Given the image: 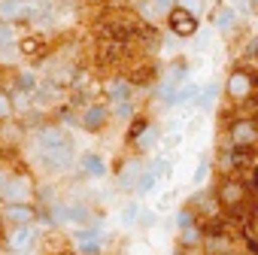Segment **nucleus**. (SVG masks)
Here are the masks:
<instances>
[{"mask_svg": "<svg viewBox=\"0 0 258 255\" xmlns=\"http://www.w3.org/2000/svg\"><path fill=\"white\" fill-rule=\"evenodd\" d=\"M40 13V0H0V22H31Z\"/></svg>", "mask_w": 258, "mask_h": 255, "instance_id": "1", "label": "nucleus"}, {"mask_svg": "<svg viewBox=\"0 0 258 255\" xmlns=\"http://www.w3.org/2000/svg\"><path fill=\"white\" fill-rule=\"evenodd\" d=\"M167 19H170V31H173L176 37H191V34L198 31V16L188 13V10H182V7H173V10L167 13Z\"/></svg>", "mask_w": 258, "mask_h": 255, "instance_id": "2", "label": "nucleus"}, {"mask_svg": "<svg viewBox=\"0 0 258 255\" xmlns=\"http://www.w3.org/2000/svg\"><path fill=\"white\" fill-rule=\"evenodd\" d=\"M225 94H228L231 100H246V97L252 94V76L243 73V70L231 73L228 82H225Z\"/></svg>", "mask_w": 258, "mask_h": 255, "instance_id": "3", "label": "nucleus"}, {"mask_svg": "<svg viewBox=\"0 0 258 255\" xmlns=\"http://www.w3.org/2000/svg\"><path fill=\"white\" fill-rule=\"evenodd\" d=\"M255 140H258V128H255V121L240 118V121L231 124V143H234V146L246 149V146H255Z\"/></svg>", "mask_w": 258, "mask_h": 255, "instance_id": "4", "label": "nucleus"}, {"mask_svg": "<svg viewBox=\"0 0 258 255\" xmlns=\"http://www.w3.org/2000/svg\"><path fill=\"white\" fill-rule=\"evenodd\" d=\"M34 228H31V222L28 225H16L13 231H10V237H7V246L13 249V252H28L31 246H34Z\"/></svg>", "mask_w": 258, "mask_h": 255, "instance_id": "5", "label": "nucleus"}, {"mask_svg": "<svg viewBox=\"0 0 258 255\" xmlns=\"http://www.w3.org/2000/svg\"><path fill=\"white\" fill-rule=\"evenodd\" d=\"M61 146H67V137H64L61 128H46V131L37 134V149H40V155H43V152H52V149H61Z\"/></svg>", "mask_w": 258, "mask_h": 255, "instance_id": "6", "label": "nucleus"}, {"mask_svg": "<svg viewBox=\"0 0 258 255\" xmlns=\"http://www.w3.org/2000/svg\"><path fill=\"white\" fill-rule=\"evenodd\" d=\"M219 201H222L225 207H240V204L246 201V188H243V182L228 179V182L219 188Z\"/></svg>", "mask_w": 258, "mask_h": 255, "instance_id": "7", "label": "nucleus"}, {"mask_svg": "<svg viewBox=\"0 0 258 255\" xmlns=\"http://www.w3.org/2000/svg\"><path fill=\"white\" fill-rule=\"evenodd\" d=\"M40 158H43V164H46L49 170H64V167H70V161H73V152H70V143H67V146H61V149L43 152Z\"/></svg>", "mask_w": 258, "mask_h": 255, "instance_id": "8", "label": "nucleus"}, {"mask_svg": "<svg viewBox=\"0 0 258 255\" xmlns=\"http://www.w3.org/2000/svg\"><path fill=\"white\" fill-rule=\"evenodd\" d=\"M103 124H106V106L94 103V106H88L82 112V128H85V131H100Z\"/></svg>", "mask_w": 258, "mask_h": 255, "instance_id": "9", "label": "nucleus"}, {"mask_svg": "<svg viewBox=\"0 0 258 255\" xmlns=\"http://www.w3.org/2000/svg\"><path fill=\"white\" fill-rule=\"evenodd\" d=\"M4 216H7V222H13V225H28V222L34 219V210H31L28 204H7Z\"/></svg>", "mask_w": 258, "mask_h": 255, "instance_id": "10", "label": "nucleus"}, {"mask_svg": "<svg viewBox=\"0 0 258 255\" xmlns=\"http://www.w3.org/2000/svg\"><path fill=\"white\" fill-rule=\"evenodd\" d=\"M234 19H237V10H234V7H228V4H219V7L213 10V25H216L219 31L234 28Z\"/></svg>", "mask_w": 258, "mask_h": 255, "instance_id": "11", "label": "nucleus"}, {"mask_svg": "<svg viewBox=\"0 0 258 255\" xmlns=\"http://www.w3.org/2000/svg\"><path fill=\"white\" fill-rule=\"evenodd\" d=\"M76 243H79V249L82 252H88V255H94L97 249H100V231H94V228H85V231H79L76 234Z\"/></svg>", "mask_w": 258, "mask_h": 255, "instance_id": "12", "label": "nucleus"}, {"mask_svg": "<svg viewBox=\"0 0 258 255\" xmlns=\"http://www.w3.org/2000/svg\"><path fill=\"white\" fill-rule=\"evenodd\" d=\"M198 94H201V88L191 85V82H188V85H176L173 94L167 97V103H173V106H176V103H191V100H198Z\"/></svg>", "mask_w": 258, "mask_h": 255, "instance_id": "13", "label": "nucleus"}, {"mask_svg": "<svg viewBox=\"0 0 258 255\" xmlns=\"http://www.w3.org/2000/svg\"><path fill=\"white\" fill-rule=\"evenodd\" d=\"M82 173H85V176H94V179H100V176L106 173V164H103V158H100V155H94V152L82 155Z\"/></svg>", "mask_w": 258, "mask_h": 255, "instance_id": "14", "label": "nucleus"}, {"mask_svg": "<svg viewBox=\"0 0 258 255\" xmlns=\"http://www.w3.org/2000/svg\"><path fill=\"white\" fill-rule=\"evenodd\" d=\"M0 195H4L7 204H25V201H28V188H25V182H7Z\"/></svg>", "mask_w": 258, "mask_h": 255, "instance_id": "15", "label": "nucleus"}, {"mask_svg": "<svg viewBox=\"0 0 258 255\" xmlns=\"http://www.w3.org/2000/svg\"><path fill=\"white\" fill-rule=\"evenodd\" d=\"M140 176H143V167H140L137 161H127V167L121 170L118 182H121V188H134V185L140 182Z\"/></svg>", "mask_w": 258, "mask_h": 255, "instance_id": "16", "label": "nucleus"}, {"mask_svg": "<svg viewBox=\"0 0 258 255\" xmlns=\"http://www.w3.org/2000/svg\"><path fill=\"white\" fill-rule=\"evenodd\" d=\"M216 94H219V85L210 82L207 88H201V94H198V106H201V109H210V106L216 103Z\"/></svg>", "mask_w": 258, "mask_h": 255, "instance_id": "17", "label": "nucleus"}, {"mask_svg": "<svg viewBox=\"0 0 258 255\" xmlns=\"http://www.w3.org/2000/svg\"><path fill=\"white\" fill-rule=\"evenodd\" d=\"M137 219H140V207H137L134 201H127V204L121 207V225H124V228H131Z\"/></svg>", "mask_w": 258, "mask_h": 255, "instance_id": "18", "label": "nucleus"}, {"mask_svg": "<svg viewBox=\"0 0 258 255\" xmlns=\"http://www.w3.org/2000/svg\"><path fill=\"white\" fill-rule=\"evenodd\" d=\"M109 97H112V103H115V100H131V85L121 82V79L112 82V85H109Z\"/></svg>", "mask_w": 258, "mask_h": 255, "instance_id": "19", "label": "nucleus"}, {"mask_svg": "<svg viewBox=\"0 0 258 255\" xmlns=\"http://www.w3.org/2000/svg\"><path fill=\"white\" fill-rule=\"evenodd\" d=\"M155 182H158V173H155V170H143V176H140V182H137V192H140V195H149V192L155 188Z\"/></svg>", "mask_w": 258, "mask_h": 255, "instance_id": "20", "label": "nucleus"}, {"mask_svg": "<svg viewBox=\"0 0 258 255\" xmlns=\"http://www.w3.org/2000/svg\"><path fill=\"white\" fill-rule=\"evenodd\" d=\"M179 231H182V237H179V240H182V246H198V243H201V237H204V234H201V228H195V225L179 228Z\"/></svg>", "mask_w": 258, "mask_h": 255, "instance_id": "21", "label": "nucleus"}, {"mask_svg": "<svg viewBox=\"0 0 258 255\" xmlns=\"http://www.w3.org/2000/svg\"><path fill=\"white\" fill-rule=\"evenodd\" d=\"M88 219H91V213H88V207H82V204H73V207H70V222H79V225H88Z\"/></svg>", "mask_w": 258, "mask_h": 255, "instance_id": "22", "label": "nucleus"}, {"mask_svg": "<svg viewBox=\"0 0 258 255\" xmlns=\"http://www.w3.org/2000/svg\"><path fill=\"white\" fill-rule=\"evenodd\" d=\"M19 49H22V52H25V55H37V52H40V49H43V40H40V37H25V40H22V46H19Z\"/></svg>", "mask_w": 258, "mask_h": 255, "instance_id": "23", "label": "nucleus"}, {"mask_svg": "<svg viewBox=\"0 0 258 255\" xmlns=\"http://www.w3.org/2000/svg\"><path fill=\"white\" fill-rule=\"evenodd\" d=\"M115 115L118 118H131L134 115V103L131 100H115Z\"/></svg>", "mask_w": 258, "mask_h": 255, "instance_id": "24", "label": "nucleus"}, {"mask_svg": "<svg viewBox=\"0 0 258 255\" xmlns=\"http://www.w3.org/2000/svg\"><path fill=\"white\" fill-rule=\"evenodd\" d=\"M176 7H182V10H188V13L201 16V10H204V0H176Z\"/></svg>", "mask_w": 258, "mask_h": 255, "instance_id": "25", "label": "nucleus"}, {"mask_svg": "<svg viewBox=\"0 0 258 255\" xmlns=\"http://www.w3.org/2000/svg\"><path fill=\"white\" fill-rule=\"evenodd\" d=\"M13 43V28H10V22H0V49H7Z\"/></svg>", "mask_w": 258, "mask_h": 255, "instance_id": "26", "label": "nucleus"}, {"mask_svg": "<svg viewBox=\"0 0 258 255\" xmlns=\"http://www.w3.org/2000/svg\"><path fill=\"white\" fill-rule=\"evenodd\" d=\"M152 143H155V128H149V131H143V134H140L137 146H140V149H152Z\"/></svg>", "mask_w": 258, "mask_h": 255, "instance_id": "27", "label": "nucleus"}, {"mask_svg": "<svg viewBox=\"0 0 258 255\" xmlns=\"http://www.w3.org/2000/svg\"><path fill=\"white\" fill-rule=\"evenodd\" d=\"M176 225H179V228H188V225H195V216H191V210H179V213H176Z\"/></svg>", "mask_w": 258, "mask_h": 255, "instance_id": "28", "label": "nucleus"}, {"mask_svg": "<svg viewBox=\"0 0 258 255\" xmlns=\"http://www.w3.org/2000/svg\"><path fill=\"white\" fill-rule=\"evenodd\" d=\"M207 170H210V161H207V158H201V164H198V170H195V185H201V182H204Z\"/></svg>", "mask_w": 258, "mask_h": 255, "instance_id": "29", "label": "nucleus"}, {"mask_svg": "<svg viewBox=\"0 0 258 255\" xmlns=\"http://www.w3.org/2000/svg\"><path fill=\"white\" fill-rule=\"evenodd\" d=\"M131 255H155V252H152V246H149V243H143V240H137V243L131 246Z\"/></svg>", "mask_w": 258, "mask_h": 255, "instance_id": "30", "label": "nucleus"}, {"mask_svg": "<svg viewBox=\"0 0 258 255\" xmlns=\"http://www.w3.org/2000/svg\"><path fill=\"white\" fill-rule=\"evenodd\" d=\"M152 4H155V10H158V13H170L176 0H152Z\"/></svg>", "mask_w": 258, "mask_h": 255, "instance_id": "31", "label": "nucleus"}, {"mask_svg": "<svg viewBox=\"0 0 258 255\" xmlns=\"http://www.w3.org/2000/svg\"><path fill=\"white\" fill-rule=\"evenodd\" d=\"M10 109H13V106H10V100L0 94V118H7V115H10Z\"/></svg>", "mask_w": 258, "mask_h": 255, "instance_id": "32", "label": "nucleus"}, {"mask_svg": "<svg viewBox=\"0 0 258 255\" xmlns=\"http://www.w3.org/2000/svg\"><path fill=\"white\" fill-rule=\"evenodd\" d=\"M7 182H10V179H7L4 173H0V192H4V185H7Z\"/></svg>", "mask_w": 258, "mask_h": 255, "instance_id": "33", "label": "nucleus"}, {"mask_svg": "<svg viewBox=\"0 0 258 255\" xmlns=\"http://www.w3.org/2000/svg\"><path fill=\"white\" fill-rule=\"evenodd\" d=\"M252 10H258V0H252Z\"/></svg>", "mask_w": 258, "mask_h": 255, "instance_id": "34", "label": "nucleus"}]
</instances>
